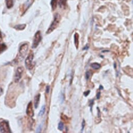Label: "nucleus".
<instances>
[{
  "instance_id": "nucleus-1",
  "label": "nucleus",
  "mask_w": 133,
  "mask_h": 133,
  "mask_svg": "<svg viewBox=\"0 0 133 133\" xmlns=\"http://www.w3.org/2000/svg\"><path fill=\"white\" fill-rule=\"evenodd\" d=\"M60 19H61L60 15L58 14H56L54 16L53 22H52V24H51L49 28H48L47 32H46V34H49L54 31V30L57 27L58 25H59Z\"/></svg>"
},
{
  "instance_id": "nucleus-2",
  "label": "nucleus",
  "mask_w": 133,
  "mask_h": 133,
  "mask_svg": "<svg viewBox=\"0 0 133 133\" xmlns=\"http://www.w3.org/2000/svg\"><path fill=\"white\" fill-rule=\"evenodd\" d=\"M34 57V54L33 52H31L28 55L25 60V66L29 70H32L35 66V64L33 63Z\"/></svg>"
},
{
  "instance_id": "nucleus-3",
  "label": "nucleus",
  "mask_w": 133,
  "mask_h": 133,
  "mask_svg": "<svg viewBox=\"0 0 133 133\" xmlns=\"http://www.w3.org/2000/svg\"><path fill=\"white\" fill-rule=\"evenodd\" d=\"M0 131L3 133L12 132V131L9 127L8 122L4 121L0 122Z\"/></svg>"
},
{
  "instance_id": "nucleus-4",
  "label": "nucleus",
  "mask_w": 133,
  "mask_h": 133,
  "mask_svg": "<svg viewBox=\"0 0 133 133\" xmlns=\"http://www.w3.org/2000/svg\"><path fill=\"white\" fill-rule=\"evenodd\" d=\"M42 40V36L41 34L40 31H38L35 34L34 39L33 40V43L32 45V48L35 49L36 48L38 45H39L41 41Z\"/></svg>"
},
{
  "instance_id": "nucleus-5",
  "label": "nucleus",
  "mask_w": 133,
  "mask_h": 133,
  "mask_svg": "<svg viewBox=\"0 0 133 133\" xmlns=\"http://www.w3.org/2000/svg\"><path fill=\"white\" fill-rule=\"evenodd\" d=\"M28 50V45L27 43L23 44L20 46L19 49V54L20 56L22 58L25 57L26 54L27 53V51Z\"/></svg>"
},
{
  "instance_id": "nucleus-6",
  "label": "nucleus",
  "mask_w": 133,
  "mask_h": 133,
  "mask_svg": "<svg viewBox=\"0 0 133 133\" xmlns=\"http://www.w3.org/2000/svg\"><path fill=\"white\" fill-rule=\"evenodd\" d=\"M24 68L23 67H18L17 69L14 76V80L15 83H17L22 78V75L23 73Z\"/></svg>"
},
{
  "instance_id": "nucleus-7",
  "label": "nucleus",
  "mask_w": 133,
  "mask_h": 133,
  "mask_svg": "<svg viewBox=\"0 0 133 133\" xmlns=\"http://www.w3.org/2000/svg\"><path fill=\"white\" fill-rule=\"evenodd\" d=\"M26 114L28 116L30 117H33L34 116V111L32 101H30L27 106L26 109Z\"/></svg>"
},
{
  "instance_id": "nucleus-8",
  "label": "nucleus",
  "mask_w": 133,
  "mask_h": 133,
  "mask_svg": "<svg viewBox=\"0 0 133 133\" xmlns=\"http://www.w3.org/2000/svg\"><path fill=\"white\" fill-rule=\"evenodd\" d=\"M40 97L41 95L40 94H38L34 98V106L36 109H37L39 104L40 102Z\"/></svg>"
},
{
  "instance_id": "nucleus-9",
  "label": "nucleus",
  "mask_w": 133,
  "mask_h": 133,
  "mask_svg": "<svg viewBox=\"0 0 133 133\" xmlns=\"http://www.w3.org/2000/svg\"><path fill=\"white\" fill-rule=\"evenodd\" d=\"M66 2L67 0H56L57 4H58L60 7H64L66 5Z\"/></svg>"
},
{
  "instance_id": "nucleus-10",
  "label": "nucleus",
  "mask_w": 133,
  "mask_h": 133,
  "mask_svg": "<svg viewBox=\"0 0 133 133\" xmlns=\"http://www.w3.org/2000/svg\"><path fill=\"white\" fill-rule=\"evenodd\" d=\"M74 43L76 47V49H77L78 48V46H79V35L77 33H75L74 36Z\"/></svg>"
},
{
  "instance_id": "nucleus-11",
  "label": "nucleus",
  "mask_w": 133,
  "mask_h": 133,
  "mask_svg": "<svg viewBox=\"0 0 133 133\" xmlns=\"http://www.w3.org/2000/svg\"><path fill=\"white\" fill-rule=\"evenodd\" d=\"M6 5L7 8H11L14 5L13 0H5Z\"/></svg>"
},
{
  "instance_id": "nucleus-12",
  "label": "nucleus",
  "mask_w": 133,
  "mask_h": 133,
  "mask_svg": "<svg viewBox=\"0 0 133 133\" xmlns=\"http://www.w3.org/2000/svg\"><path fill=\"white\" fill-rule=\"evenodd\" d=\"M26 24H20V25L15 26L14 27V28L18 30H23L26 28Z\"/></svg>"
},
{
  "instance_id": "nucleus-13",
  "label": "nucleus",
  "mask_w": 133,
  "mask_h": 133,
  "mask_svg": "<svg viewBox=\"0 0 133 133\" xmlns=\"http://www.w3.org/2000/svg\"><path fill=\"white\" fill-rule=\"evenodd\" d=\"M90 66H91V67H92L94 69H99L101 67V65L100 64L98 63H92V64H90Z\"/></svg>"
},
{
  "instance_id": "nucleus-14",
  "label": "nucleus",
  "mask_w": 133,
  "mask_h": 133,
  "mask_svg": "<svg viewBox=\"0 0 133 133\" xmlns=\"http://www.w3.org/2000/svg\"><path fill=\"white\" fill-rule=\"evenodd\" d=\"M7 49L6 46L4 43L0 44V54L3 52L4 51H5Z\"/></svg>"
},
{
  "instance_id": "nucleus-15",
  "label": "nucleus",
  "mask_w": 133,
  "mask_h": 133,
  "mask_svg": "<svg viewBox=\"0 0 133 133\" xmlns=\"http://www.w3.org/2000/svg\"><path fill=\"white\" fill-rule=\"evenodd\" d=\"M45 111H46V107H45V106H43L41 107V110L39 112V113L38 115L39 116H42L44 114V113H45Z\"/></svg>"
},
{
  "instance_id": "nucleus-16",
  "label": "nucleus",
  "mask_w": 133,
  "mask_h": 133,
  "mask_svg": "<svg viewBox=\"0 0 133 133\" xmlns=\"http://www.w3.org/2000/svg\"><path fill=\"white\" fill-rule=\"evenodd\" d=\"M51 5L52 7V8L53 10L55 9L56 5H57V3H56V0H51Z\"/></svg>"
},
{
  "instance_id": "nucleus-17",
  "label": "nucleus",
  "mask_w": 133,
  "mask_h": 133,
  "mask_svg": "<svg viewBox=\"0 0 133 133\" xmlns=\"http://www.w3.org/2000/svg\"><path fill=\"white\" fill-rule=\"evenodd\" d=\"M58 129L61 130L62 131L64 129V124L62 122H60L58 124Z\"/></svg>"
},
{
  "instance_id": "nucleus-18",
  "label": "nucleus",
  "mask_w": 133,
  "mask_h": 133,
  "mask_svg": "<svg viewBox=\"0 0 133 133\" xmlns=\"http://www.w3.org/2000/svg\"><path fill=\"white\" fill-rule=\"evenodd\" d=\"M91 76V73L89 71H87L85 73V78L86 80H89Z\"/></svg>"
},
{
  "instance_id": "nucleus-19",
  "label": "nucleus",
  "mask_w": 133,
  "mask_h": 133,
  "mask_svg": "<svg viewBox=\"0 0 133 133\" xmlns=\"http://www.w3.org/2000/svg\"><path fill=\"white\" fill-rule=\"evenodd\" d=\"M94 104V100H91L90 101V103H89V106L90 107V111L91 112L92 111V109H93V105Z\"/></svg>"
},
{
  "instance_id": "nucleus-20",
  "label": "nucleus",
  "mask_w": 133,
  "mask_h": 133,
  "mask_svg": "<svg viewBox=\"0 0 133 133\" xmlns=\"http://www.w3.org/2000/svg\"><path fill=\"white\" fill-rule=\"evenodd\" d=\"M85 124H86V123H85V120H83V122H82V124H81V132H82L85 128Z\"/></svg>"
},
{
  "instance_id": "nucleus-21",
  "label": "nucleus",
  "mask_w": 133,
  "mask_h": 133,
  "mask_svg": "<svg viewBox=\"0 0 133 133\" xmlns=\"http://www.w3.org/2000/svg\"><path fill=\"white\" fill-rule=\"evenodd\" d=\"M42 125H40L39 126H38V127L37 128L36 130V132H40L41 131V129H42Z\"/></svg>"
},
{
  "instance_id": "nucleus-22",
  "label": "nucleus",
  "mask_w": 133,
  "mask_h": 133,
  "mask_svg": "<svg viewBox=\"0 0 133 133\" xmlns=\"http://www.w3.org/2000/svg\"><path fill=\"white\" fill-rule=\"evenodd\" d=\"M90 90H87V91L84 92V95L85 97H87V96L90 94Z\"/></svg>"
},
{
  "instance_id": "nucleus-23",
  "label": "nucleus",
  "mask_w": 133,
  "mask_h": 133,
  "mask_svg": "<svg viewBox=\"0 0 133 133\" xmlns=\"http://www.w3.org/2000/svg\"><path fill=\"white\" fill-rule=\"evenodd\" d=\"M97 110H98V117L99 118H100V117H101V112H100V110L99 107H97Z\"/></svg>"
},
{
  "instance_id": "nucleus-24",
  "label": "nucleus",
  "mask_w": 133,
  "mask_h": 133,
  "mask_svg": "<svg viewBox=\"0 0 133 133\" xmlns=\"http://www.w3.org/2000/svg\"><path fill=\"white\" fill-rule=\"evenodd\" d=\"M50 86H49V85L47 86V87H46V92L47 94H49V91H50Z\"/></svg>"
},
{
  "instance_id": "nucleus-25",
  "label": "nucleus",
  "mask_w": 133,
  "mask_h": 133,
  "mask_svg": "<svg viewBox=\"0 0 133 133\" xmlns=\"http://www.w3.org/2000/svg\"><path fill=\"white\" fill-rule=\"evenodd\" d=\"M89 48V45L88 44L86 45V46L83 48V50H87Z\"/></svg>"
},
{
  "instance_id": "nucleus-26",
  "label": "nucleus",
  "mask_w": 133,
  "mask_h": 133,
  "mask_svg": "<svg viewBox=\"0 0 133 133\" xmlns=\"http://www.w3.org/2000/svg\"><path fill=\"white\" fill-rule=\"evenodd\" d=\"M101 97V93L100 92H98L97 94V99H99Z\"/></svg>"
},
{
  "instance_id": "nucleus-27",
  "label": "nucleus",
  "mask_w": 133,
  "mask_h": 133,
  "mask_svg": "<svg viewBox=\"0 0 133 133\" xmlns=\"http://www.w3.org/2000/svg\"><path fill=\"white\" fill-rule=\"evenodd\" d=\"M3 94V90L2 88H0V96L2 95Z\"/></svg>"
},
{
  "instance_id": "nucleus-28",
  "label": "nucleus",
  "mask_w": 133,
  "mask_h": 133,
  "mask_svg": "<svg viewBox=\"0 0 133 133\" xmlns=\"http://www.w3.org/2000/svg\"><path fill=\"white\" fill-rule=\"evenodd\" d=\"M2 41V34L1 32H0V42Z\"/></svg>"
},
{
  "instance_id": "nucleus-29",
  "label": "nucleus",
  "mask_w": 133,
  "mask_h": 133,
  "mask_svg": "<svg viewBox=\"0 0 133 133\" xmlns=\"http://www.w3.org/2000/svg\"><path fill=\"white\" fill-rule=\"evenodd\" d=\"M99 90H103L104 89V87H103V86H102V85H100V86H99Z\"/></svg>"
},
{
  "instance_id": "nucleus-30",
  "label": "nucleus",
  "mask_w": 133,
  "mask_h": 133,
  "mask_svg": "<svg viewBox=\"0 0 133 133\" xmlns=\"http://www.w3.org/2000/svg\"><path fill=\"white\" fill-rule=\"evenodd\" d=\"M109 51H108V50H105V51H102V52H109Z\"/></svg>"
},
{
  "instance_id": "nucleus-31",
  "label": "nucleus",
  "mask_w": 133,
  "mask_h": 133,
  "mask_svg": "<svg viewBox=\"0 0 133 133\" xmlns=\"http://www.w3.org/2000/svg\"><path fill=\"white\" fill-rule=\"evenodd\" d=\"M114 68H116V63H114Z\"/></svg>"
}]
</instances>
